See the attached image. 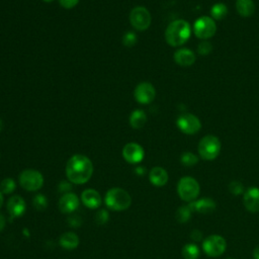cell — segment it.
Segmentation results:
<instances>
[{
  "label": "cell",
  "instance_id": "4dcf8cb0",
  "mask_svg": "<svg viewBox=\"0 0 259 259\" xmlns=\"http://www.w3.org/2000/svg\"><path fill=\"white\" fill-rule=\"evenodd\" d=\"M212 51V46L209 41L207 40H202L201 42L198 44L197 46V53L199 55H202V56H207L211 53Z\"/></svg>",
  "mask_w": 259,
  "mask_h": 259
},
{
  "label": "cell",
  "instance_id": "9a60e30c",
  "mask_svg": "<svg viewBox=\"0 0 259 259\" xmlns=\"http://www.w3.org/2000/svg\"><path fill=\"white\" fill-rule=\"evenodd\" d=\"M243 203L246 209L250 212L259 211V188L250 187L243 194Z\"/></svg>",
  "mask_w": 259,
  "mask_h": 259
},
{
  "label": "cell",
  "instance_id": "7bdbcfd3",
  "mask_svg": "<svg viewBox=\"0 0 259 259\" xmlns=\"http://www.w3.org/2000/svg\"><path fill=\"white\" fill-rule=\"evenodd\" d=\"M227 259H233V258H227Z\"/></svg>",
  "mask_w": 259,
  "mask_h": 259
},
{
  "label": "cell",
  "instance_id": "44dd1931",
  "mask_svg": "<svg viewBox=\"0 0 259 259\" xmlns=\"http://www.w3.org/2000/svg\"><path fill=\"white\" fill-rule=\"evenodd\" d=\"M236 10L242 17H249L255 12V3L253 0H237Z\"/></svg>",
  "mask_w": 259,
  "mask_h": 259
},
{
  "label": "cell",
  "instance_id": "e0dca14e",
  "mask_svg": "<svg viewBox=\"0 0 259 259\" xmlns=\"http://www.w3.org/2000/svg\"><path fill=\"white\" fill-rule=\"evenodd\" d=\"M81 201L88 208L95 209L101 205V196L97 190L88 188L82 192Z\"/></svg>",
  "mask_w": 259,
  "mask_h": 259
},
{
  "label": "cell",
  "instance_id": "4316f807",
  "mask_svg": "<svg viewBox=\"0 0 259 259\" xmlns=\"http://www.w3.org/2000/svg\"><path fill=\"white\" fill-rule=\"evenodd\" d=\"M16 188V183L15 181L10 178V177H7V178H4L1 182H0V191L3 193V194H11Z\"/></svg>",
  "mask_w": 259,
  "mask_h": 259
},
{
  "label": "cell",
  "instance_id": "9c48e42d",
  "mask_svg": "<svg viewBox=\"0 0 259 259\" xmlns=\"http://www.w3.org/2000/svg\"><path fill=\"white\" fill-rule=\"evenodd\" d=\"M152 16L150 11L143 6H137L130 13V22L137 30H146L151 25Z\"/></svg>",
  "mask_w": 259,
  "mask_h": 259
},
{
  "label": "cell",
  "instance_id": "2e32d148",
  "mask_svg": "<svg viewBox=\"0 0 259 259\" xmlns=\"http://www.w3.org/2000/svg\"><path fill=\"white\" fill-rule=\"evenodd\" d=\"M173 58L177 65H179L181 67H189L194 64L196 56L191 50H189L187 48H182V49L177 50L174 53Z\"/></svg>",
  "mask_w": 259,
  "mask_h": 259
},
{
  "label": "cell",
  "instance_id": "ba28073f",
  "mask_svg": "<svg viewBox=\"0 0 259 259\" xmlns=\"http://www.w3.org/2000/svg\"><path fill=\"white\" fill-rule=\"evenodd\" d=\"M227 248V242L220 235H210L202 241V250L209 257L221 256Z\"/></svg>",
  "mask_w": 259,
  "mask_h": 259
},
{
  "label": "cell",
  "instance_id": "1f68e13d",
  "mask_svg": "<svg viewBox=\"0 0 259 259\" xmlns=\"http://www.w3.org/2000/svg\"><path fill=\"white\" fill-rule=\"evenodd\" d=\"M229 190L234 195H240L244 193V185L240 181H232L229 184Z\"/></svg>",
  "mask_w": 259,
  "mask_h": 259
},
{
  "label": "cell",
  "instance_id": "8fae6325",
  "mask_svg": "<svg viewBox=\"0 0 259 259\" xmlns=\"http://www.w3.org/2000/svg\"><path fill=\"white\" fill-rule=\"evenodd\" d=\"M134 96L139 103L149 104L156 97V89L150 82H141L136 86Z\"/></svg>",
  "mask_w": 259,
  "mask_h": 259
},
{
  "label": "cell",
  "instance_id": "83f0119b",
  "mask_svg": "<svg viewBox=\"0 0 259 259\" xmlns=\"http://www.w3.org/2000/svg\"><path fill=\"white\" fill-rule=\"evenodd\" d=\"M198 160H199L198 157L191 152H184L180 157V161L182 165L186 167H191L196 165L198 163Z\"/></svg>",
  "mask_w": 259,
  "mask_h": 259
},
{
  "label": "cell",
  "instance_id": "603a6c76",
  "mask_svg": "<svg viewBox=\"0 0 259 259\" xmlns=\"http://www.w3.org/2000/svg\"><path fill=\"white\" fill-rule=\"evenodd\" d=\"M228 14V7L223 2L214 3L210 8V17L214 20H222Z\"/></svg>",
  "mask_w": 259,
  "mask_h": 259
},
{
  "label": "cell",
  "instance_id": "4fadbf2b",
  "mask_svg": "<svg viewBox=\"0 0 259 259\" xmlns=\"http://www.w3.org/2000/svg\"><path fill=\"white\" fill-rule=\"evenodd\" d=\"M7 211L10 219H16L22 217L26 210L25 200L19 195H12L6 204Z\"/></svg>",
  "mask_w": 259,
  "mask_h": 259
},
{
  "label": "cell",
  "instance_id": "f1b7e54d",
  "mask_svg": "<svg viewBox=\"0 0 259 259\" xmlns=\"http://www.w3.org/2000/svg\"><path fill=\"white\" fill-rule=\"evenodd\" d=\"M138 41V37H137V34L133 31H127L123 34L122 36V44L125 46V47H134Z\"/></svg>",
  "mask_w": 259,
  "mask_h": 259
},
{
  "label": "cell",
  "instance_id": "cb8c5ba5",
  "mask_svg": "<svg viewBox=\"0 0 259 259\" xmlns=\"http://www.w3.org/2000/svg\"><path fill=\"white\" fill-rule=\"evenodd\" d=\"M182 256L184 259H197L199 257V249L194 243L185 244L182 248Z\"/></svg>",
  "mask_w": 259,
  "mask_h": 259
},
{
  "label": "cell",
  "instance_id": "277c9868",
  "mask_svg": "<svg viewBox=\"0 0 259 259\" xmlns=\"http://www.w3.org/2000/svg\"><path fill=\"white\" fill-rule=\"evenodd\" d=\"M199 192L200 186L195 178L191 176H184L179 179L177 183V193L182 200L191 202L197 198Z\"/></svg>",
  "mask_w": 259,
  "mask_h": 259
},
{
  "label": "cell",
  "instance_id": "7a4b0ae2",
  "mask_svg": "<svg viewBox=\"0 0 259 259\" xmlns=\"http://www.w3.org/2000/svg\"><path fill=\"white\" fill-rule=\"evenodd\" d=\"M191 35L190 24L184 19H176L170 22L165 30V39L171 47H179L185 44Z\"/></svg>",
  "mask_w": 259,
  "mask_h": 259
},
{
  "label": "cell",
  "instance_id": "ac0fdd59",
  "mask_svg": "<svg viewBox=\"0 0 259 259\" xmlns=\"http://www.w3.org/2000/svg\"><path fill=\"white\" fill-rule=\"evenodd\" d=\"M191 207L192 211H196L199 213H210L215 209V202L213 199L209 197H203L198 200H193L188 203Z\"/></svg>",
  "mask_w": 259,
  "mask_h": 259
},
{
  "label": "cell",
  "instance_id": "ab89813d",
  "mask_svg": "<svg viewBox=\"0 0 259 259\" xmlns=\"http://www.w3.org/2000/svg\"><path fill=\"white\" fill-rule=\"evenodd\" d=\"M3 203H4V196H3V193L0 191V208L2 207Z\"/></svg>",
  "mask_w": 259,
  "mask_h": 259
},
{
  "label": "cell",
  "instance_id": "b9f144b4",
  "mask_svg": "<svg viewBox=\"0 0 259 259\" xmlns=\"http://www.w3.org/2000/svg\"><path fill=\"white\" fill-rule=\"evenodd\" d=\"M1 128H2V120L0 119V131H1Z\"/></svg>",
  "mask_w": 259,
  "mask_h": 259
},
{
  "label": "cell",
  "instance_id": "e575fe53",
  "mask_svg": "<svg viewBox=\"0 0 259 259\" xmlns=\"http://www.w3.org/2000/svg\"><path fill=\"white\" fill-rule=\"evenodd\" d=\"M59 2L62 7L66 8V9H71L78 4L79 0H59Z\"/></svg>",
  "mask_w": 259,
  "mask_h": 259
},
{
  "label": "cell",
  "instance_id": "5bb4252c",
  "mask_svg": "<svg viewBox=\"0 0 259 259\" xmlns=\"http://www.w3.org/2000/svg\"><path fill=\"white\" fill-rule=\"evenodd\" d=\"M80 201L78 196L73 192L64 193L59 199V209L64 213H73L79 207Z\"/></svg>",
  "mask_w": 259,
  "mask_h": 259
},
{
  "label": "cell",
  "instance_id": "5b68a950",
  "mask_svg": "<svg viewBox=\"0 0 259 259\" xmlns=\"http://www.w3.org/2000/svg\"><path fill=\"white\" fill-rule=\"evenodd\" d=\"M221 141L213 135H206L198 143V154L206 161L214 160L221 152Z\"/></svg>",
  "mask_w": 259,
  "mask_h": 259
},
{
  "label": "cell",
  "instance_id": "7c38bea8",
  "mask_svg": "<svg viewBox=\"0 0 259 259\" xmlns=\"http://www.w3.org/2000/svg\"><path fill=\"white\" fill-rule=\"evenodd\" d=\"M122 157L130 164H138L143 161L145 151L141 145L135 142L127 143L122 148Z\"/></svg>",
  "mask_w": 259,
  "mask_h": 259
},
{
  "label": "cell",
  "instance_id": "8d00e7d4",
  "mask_svg": "<svg viewBox=\"0 0 259 259\" xmlns=\"http://www.w3.org/2000/svg\"><path fill=\"white\" fill-rule=\"evenodd\" d=\"M135 173L137 174V175H144L145 173H146V168L145 167H143V166H138V167H136V169H135Z\"/></svg>",
  "mask_w": 259,
  "mask_h": 259
},
{
  "label": "cell",
  "instance_id": "74e56055",
  "mask_svg": "<svg viewBox=\"0 0 259 259\" xmlns=\"http://www.w3.org/2000/svg\"><path fill=\"white\" fill-rule=\"evenodd\" d=\"M5 224H6V220H5V217L0 213V232H2L5 228Z\"/></svg>",
  "mask_w": 259,
  "mask_h": 259
},
{
  "label": "cell",
  "instance_id": "d6986e66",
  "mask_svg": "<svg viewBox=\"0 0 259 259\" xmlns=\"http://www.w3.org/2000/svg\"><path fill=\"white\" fill-rule=\"evenodd\" d=\"M168 179H169L168 173L163 167L156 166L150 170L149 180L154 186L162 187L166 185V183L168 182Z\"/></svg>",
  "mask_w": 259,
  "mask_h": 259
},
{
  "label": "cell",
  "instance_id": "484cf974",
  "mask_svg": "<svg viewBox=\"0 0 259 259\" xmlns=\"http://www.w3.org/2000/svg\"><path fill=\"white\" fill-rule=\"evenodd\" d=\"M32 205L33 207L38 210L42 211L48 207V198L42 193H37L32 198Z\"/></svg>",
  "mask_w": 259,
  "mask_h": 259
},
{
  "label": "cell",
  "instance_id": "f546056e",
  "mask_svg": "<svg viewBox=\"0 0 259 259\" xmlns=\"http://www.w3.org/2000/svg\"><path fill=\"white\" fill-rule=\"evenodd\" d=\"M109 220V212L107 209L105 208H101L98 209L95 213V221L98 225H103L105 223H107Z\"/></svg>",
  "mask_w": 259,
  "mask_h": 259
},
{
  "label": "cell",
  "instance_id": "d4e9b609",
  "mask_svg": "<svg viewBox=\"0 0 259 259\" xmlns=\"http://www.w3.org/2000/svg\"><path fill=\"white\" fill-rule=\"evenodd\" d=\"M191 213H192V209L189 206V204H187V205L180 206L176 210L175 217H176L177 222H179V223H186L191 218Z\"/></svg>",
  "mask_w": 259,
  "mask_h": 259
},
{
  "label": "cell",
  "instance_id": "f35d334b",
  "mask_svg": "<svg viewBox=\"0 0 259 259\" xmlns=\"http://www.w3.org/2000/svg\"><path fill=\"white\" fill-rule=\"evenodd\" d=\"M253 258L254 259H259V246L255 247V249L253 250Z\"/></svg>",
  "mask_w": 259,
  "mask_h": 259
},
{
  "label": "cell",
  "instance_id": "52a82bcc",
  "mask_svg": "<svg viewBox=\"0 0 259 259\" xmlns=\"http://www.w3.org/2000/svg\"><path fill=\"white\" fill-rule=\"evenodd\" d=\"M193 32L195 36L202 40L212 37L217 32L215 20L210 16H200L193 23Z\"/></svg>",
  "mask_w": 259,
  "mask_h": 259
},
{
  "label": "cell",
  "instance_id": "d6a6232c",
  "mask_svg": "<svg viewBox=\"0 0 259 259\" xmlns=\"http://www.w3.org/2000/svg\"><path fill=\"white\" fill-rule=\"evenodd\" d=\"M68 224L72 227V228H79L82 225V219L80 215L78 214H72L71 217H69L68 219Z\"/></svg>",
  "mask_w": 259,
  "mask_h": 259
},
{
  "label": "cell",
  "instance_id": "8992f818",
  "mask_svg": "<svg viewBox=\"0 0 259 259\" xmlns=\"http://www.w3.org/2000/svg\"><path fill=\"white\" fill-rule=\"evenodd\" d=\"M19 183L27 191H37L44 185V176L38 170L25 169L19 174Z\"/></svg>",
  "mask_w": 259,
  "mask_h": 259
},
{
  "label": "cell",
  "instance_id": "836d02e7",
  "mask_svg": "<svg viewBox=\"0 0 259 259\" xmlns=\"http://www.w3.org/2000/svg\"><path fill=\"white\" fill-rule=\"evenodd\" d=\"M58 189L59 191L61 192H64V193H67V192H71V189H72V184L71 182L68 180V181H61L59 183V186H58Z\"/></svg>",
  "mask_w": 259,
  "mask_h": 259
},
{
  "label": "cell",
  "instance_id": "ffe728a7",
  "mask_svg": "<svg viewBox=\"0 0 259 259\" xmlns=\"http://www.w3.org/2000/svg\"><path fill=\"white\" fill-rule=\"evenodd\" d=\"M59 244L66 250H74L79 245V237L74 232H66L60 237Z\"/></svg>",
  "mask_w": 259,
  "mask_h": 259
},
{
  "label": "cell",
  "instance_id": "3957f363",
  "mask_svg": "<svg viewBox=\"0 0 259 259\" xmlns=\"http://www.w3.org/2000/svg\"><path fill=\"white\" fill-rule=\"evenodd\" d=\"M104 202L110 210L122 211L131 206L132 197L126 190L119 187H113L106 191Z\"/></svg>",
  "mask_w": 259,
  "mask_h": 259
},
{
  "label": "cell",
  "instance_id": "6da1fadb",
  "mask_svg": "<svg viewBox=\"0 0 259 259\" xmlns=\"http://www.w3.org/2000/svg\"><path fill=\"white\" fill-rule=\"evenodd\" d=\"M92 174L93 164L85 155L75 154L66 164L67 179L73 184H84L88 182Z\"/></svg>",
  "mask_w": 259,
  "mask_h": 259
},
{
  "label": "cell",
  "instance_id": "60d3db41",
  "mask_svg": "<svg viewBox=\"0 0 259 259\" xmlns=\"http://www.w3.org/2000/svg\"><path fill=\"white\" fill-rule=\"evenodd\" d=\"M42 1H45V2H47V3H51V2L54 1V0H42Z\"/></svg>",
  "mask_w": 259,
  "mask_h": 259
},
{
  "label": "cell",
  "instance_id": "d590c367",
  "mask_svg": "<svg viewBox=\"0 0 259 259\" xmlns=\"http://www.w3.org/2000/svg\"><path fill=\"white\" fill-rule=\"evenodd\" d=\"M190 238L194 242H199L202 240V233L199 230H193L190 234Z\"/></svg>",
  "mask_w": 259,
  "mask_h": 259
},
{
  "label": "cell",
  "instance_id": "30bf717a",
  "mask_svg": "<svg viewBox=\"0 0 259 259\" xmlns=\"http://www.w3.org/2000/svg\"><path fill=\"white\" fill-rule=\"evenodd\" d=\"M177 127L186 135H194L201 128L200 119L192 113H183L176 120Z\"/></svg>",
  "mask_w": 259,
  "mask_h": 259
},
{
  "label": "cell",
  "instance_id": "7402d4cb",
  "mask_svg": "<svg viewBox=\"0 0 259 259\" xmlns=\"http://www.w3.org/2000/svg\"><path fill=\"white\" fill-rule=\"evenodd\" d=\"M146 121L147 115L142 109H136L130 115V124L133 128H142Z\"/></svg>",
  "mask_w": 259,
  "mask_h": 259
}]
</instances>
